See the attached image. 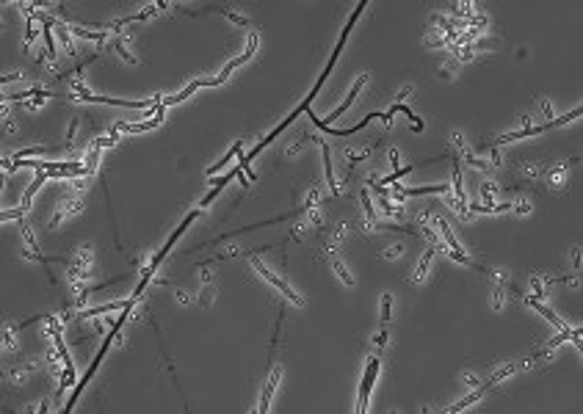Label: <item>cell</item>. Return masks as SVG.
<instances>
[{"label":"cell","instance_id":"cell-14","mask_svg":"<svg viewBox=\"0 0 583 414\" xmlns=\"http://www.w3.org/2000/svg\"><path fill=\"white\" fill-rule=\"evenodd\" d=\"M240 149H243V141H235V147H232L230 152H227V155H224V158H221V160H218V163H213L210 169L205 171V177H207V180H210V177H216V171L227 169V163H230L232 158H238V155H240Z\"/></svg>","mask_w":583,"mask_h":414},{"label":"cell","instance_id":"cell-18","mask_svg":"<svg viewBox=\"0 0 583 414\" xmlns=\"http://www.w3.org/2000/svg\"><path fill=\"white\" fill-rule=\"evenodd\" d=\"M362 207H365L368 226H373V224H376V210H373V202H371V196H368V191H365V188H362Z\"/></svg>","mask_w":583,"mask_h":414},{"label":"cell","instance_id":"cell-24","mask_svg":"<svg viewBox=\"0 0 583 414\" xmlns=\"http://www.w3.org/2000/svg\"><path fill=\"white\" fill-rule=\"evenodd\" d=\"M22 238L28 240V246H31V252H39V243H36V238H34V229H31L28 224H22Z\"/></svg>","mask_w":583,"mask_h":414},{"label":"cell","instance_id":"cell-39","mask_svg":"<svg viewBox=\"0 0 583 414\" xmlns=\"http://www.w3.org/2000/svg\"><path fill=\"white\" fill-rule=\"evenodd\" d=\"M464 381H467L470 386H478V384H481V381H478L476 376H470V373H464Z\"/></svg>","mask_w":583,"mask_h":414},{"label":"cell","instance_id":"cell-29","mask_svg":"<svg viewBox=\"0 0 583 414\" xmlns=\"http://www.w3.org/2000/svg\"><path fill=\"white\" fill-rule=\"evenodd\" d=\"M28 370H34V365L22 367V370H14V373H11V376H8V381H11V384H17V381H22V379H25V376H28Z\"/></svg>","mask_w":583,"mask_h":414},{"label":"cell","instance_id":"cell-9","mask_svg":"<svg viewBox=\"0 0 583 414\" xmlns=\"http://www.w3.org/2000/svg\"><path fill=\"white\" fill-rule=\"evenodd\" d=\"M80 204H83V199H80V193L77 196H72V199H67V202H61V207L56 210V216L50 218V229H56L58 224H61L67 216H72V213H77L80 210Z\"/></svg>","mask_w":583,"mask_h":414},{"label":"cell","instance_id":"cell-11","mask_svg":"<svg viewBox=\"0 0 583 414\" xmlns=\"http://www.w3.org/2000/svg\"><path fill=\"white\" fill-rule=\"evenodd\" d=\"M365 83H368V75H359V80H357V83L351 86V92H348V97H345V102H343V105H340V108H338V111H335V113H329V116H326V119H323V122H326V125H329L332 119H338L340 113H345V111H348V108H351V102H354V99H357L359 89H362V86H365Z\"/></svg>","mask_w":583,"mask_h":414},{"label":"cell","instance_id":"cell-33","mask_svg":"<svg viewBox=\"0 0 583 414\" xmlns=\"http://www.w3.org/2000/svg\"><path fill=\"white\" fill-rule=\"evenodd\" d=\"M512 210H517L520 216H525V213H531V202H528V199H522V202L517 204V207H512Z\"/></svg>","mask_w":583,"mask_h":414},{"label":"cell","instance_id":"cell-15","mask_svg":"<svg viewBox=\"0 0 583 414\" xmlns=\"http://www.w3.org/2000/svg\"><path fill=\"white\" fill-rule=\"evenodd\" d=\"M282 379V370L276 367L274 373H271V381L266 384V389H263V398H260V406H257V412L260 414H266L268 412V403H271V395H274V386H276V381Z\"/></svg>","mask_w":583,"mask_h":414},{"label":"cell","instance_id":"cell-4","mask_svg":"<svg viewBox=\"0 0 583 414\" xmlns=\"http://www.w3.org/2000/svg\"><path fill=\"white\" fill-rule=\"evenodd\" d=\"M92 249L89 246H80L77 249V260L69 265V282H72V287H83V279L89 276V262H92Z\"/></svg>","mask_w":583,"mask_h":414},{"label":"cell","instance_id":"cell-5","mask_svg":"<svg viewBox=\"0 0 583 414\" xmlns=\"http://www.w3.org/2000/svg\"><path fill=\"white\" fill-rule=\"evenodd\" d=\"M163 111H166V108H161V105H158V108H155V116H152L149 122H138V125H127V122H116L113 127H116V130H125V133H144V130H155V127L161 125V119H163Z\"/></svg>","mask_w":583,"mask_h":414},{"label":"cell","instance_id":"cell-35","mask_svg":"<svg viewBox=\"0 0 583 414\" xmlns=\"http://www.w3.org/2000/svg\"><path fill=\"white\" fill-rule=\"evenodd\" d=\"M20 72H11V75H3V77H0V83H3V86H6V83H11V80H20Z\"/></svg>","mask_w":583,"mask_h":414},{"label":"cell","instance_id":"cell-25","mask_svg":"<svg viewBox=\"0 0 583 414\" xmlns=\"http://www.w3.org/2000/svg\"><path fill=\"white\" fill-rule=\"evenodd\" d=\"M113 50H116V53H119V56L125 58L127 64H136V58H133V56H130V53H127V50H125V44H122V39H119V36H116V39H113Z\"/></svg>","mask_w":583,"mask_h":414},{"label":"cell","instance_id":"cell-19","mask_svg":"<svg viewBox=\"0 0 583 414\" xmlns=\"http://www.w3.org/2000/svg\"><path fill=\"white\" fill-rule=\"evenodd\" d=\"M572 163H575V160H569V163H564L561 169H553V171H550V185H553V188H558V185L564 183V177H567V169L572 166Z\"/></svg>","mask_w":583,"mask_h":414},{"label":"cell","instance_id":"cell-30","mask_svg":"<svg viewBox=\"0 0 583 414\" xmlns=\"http://www.w3.org/2000/svg\"><path fill=\"white\" fill-rule=\"evenodd\" d=\"M22 207H17V210H3L0 213V221H8V218H22Z\"/></svg>","mask_w":583,"mask_h":414},{"label":"cell","instance_id":"cell-1","mask_svg":"<svg viewBox=\"0 0 583 414\" xmlns=\"http://www.w3.org/2000/svg\"><path fill=\"white\" fill-rule=\"evenodd\" d=\"M365 6H368V0H359V6H357V8H354V14H351V17H348V22H345V28H343V33H340V42H338V47H335V53H332V58H329V64H326V69H323V75H321V77H318V83H315V89H312V92H309V94H307V97H304V99H302V105H299V108H293V113H290L288 119H282V125H279V127H276V130H271V133H268V135H266V138H263V141H260V144H257V147H254V149H252V152H249V155H243V152H240V155H238V169H240V171H249V180H257V177H254V171H252V166H249V163H252V160H254V158H257V155H260V152H263V149H266V147H268V144H271V141H274V138H276V135H279V133H282V130H285V127H288V125H293V119H299V113H307V111H309V105H312V99H315V94H318V89H321V86H323V80H326V75H329V72H332V66H335V64H338V56H340V50H343V44H345V39H348V31H351V28H354V22H357V20H359V14H362V8H365Z\"/></svg>","mask_w":583,"mask_h":414},{"label":"cell","instance_id":"cell-3","mask_svg":"<svg viewBox=\"0 0 583 414\" xmlns=\"http://www.w3.org/2000/svg\"><path fill=\"white\" fill-rule=\"evenodd\" d=\"M379 365H381V362H379V353L368 356L365 376H362V384H359V406H357L359 414L368 412V398H371V389H373V384H376V379H379Z\"/></svg>","mask_w":583,"mask_h":414},{"label":"cell","instance_id":"cell-31","mask_svg":"<svg viewBox=\"0 0 583 414\" xmlns=\"http://www.w3.org/2000/svg\"><path fill=\"white\" fill-rule=\"evenodd\" d=\"M75 130H77V119H72L69 130H67V149H72V138H75Z\"/></svg>","mask_w":583,"mask_h":414},{"label":"cell","instance_id":"cell-7","mask_svg":"<svg viewBox=\"0 0 583 414\" xmlns=\"http://www.w3.org/2000/svg\"><path fill=\"white\" fill-rule=\"evenodd\" d=\"M426 193H450V185H420V188H398L395 199L404 202L407 196H426Z\"/></svg>","mask_w":583,"mask_h":414},{"label":"cell","instance_id":"cell-37","mask_svg":"<svg viewBox=\"0 0 583 414\" xmlns=\"http://www.w3.org/2000/svg\"><path fill=\"white\" fill-rule=\"evenodd\" d=\"M572 265H581V249H578V246H575V249H572Z\"/></svg>","mask_w":583,"mask_h":414},{"label":"cell","instance_id":"cell-20","mask_svg":"<svg viewBox=\"0 0 583 414\" xmlns=\"http://www.w3.org/2000/svg\"><path fill=\"white\" fill-rule=\"evenodd\" d=\"M332 268H335V274H338L340 279H343V285H348V287H351V285H354V279L348 276V271H345V265L338 260V257H332Z\"/></svg>","mask_w":583,"mask_h":414},{"label":"cell","instance_id":"cell-12","mask_svg":"<svg viewBox=\"0 0 583 414\" xmlns=\"http://www.w3.org/2000/svg\"><path fill=\"white\" fill-rule=\"evenodd\" d=\"M50 177H53L50 171H44V169H36V180L28 185V191H25V196H22V204H20L22 210H28V207H31V199H34V193H36L39 188H42V185H44V180H50Z\"/></svg>","mask_w":583,"mask_h":414},{"label":"cell","instance_id":"cell-6","mask_svg":"<svg viewBox=\"0 0 583 414\" xmlns=\"http://www.w3.org/2000/svg\"><path fill=\"white\" fill-rule=\"evenodd\" d=\"M138 298L130 295L127 301H116V304H103V307H92V309H83V312H77V318H97V315H108V312H116V309H125V307H136Z\"/></svg>","mask_w":583,"mask_h":414},{"label":"cell","instance_id":"cell-16","mask_svg":"<svg viewBox=\"0 0 583 414\" xmlns=\"http://www.w3.org/2000/svg\"><path fill=\"white\" fill-rule=\"evenodd\" d=\"M434 224H437V229H440V235L445 238V243H448L450 252H462V246L456 243V238H453V232H450V224H448V221H445V218H434Z\"/></svg>","mask_w":583,"mask_h":414},{"label":"cell","instance_id":"cell-8","mask_svg":"<svg viewBox=\"0 0 583 414\" xmlns=\"http://www.w3.org/2000/svg\"><path fill=\"white\" fill-rule=\"evenodd\" d=\"M525 304H528V307H534L536 312H542V315L548 318V320L553 323V326H555V329H558V331H569V326H567V323H564L561 318L555 315V312H553V309L548 307V304H542L539 298H534V295H528V298H525Z\"/></svg>","mask_w":583,"mask_h":414},{"label":"cell","instance_id":"cell-23","mask_svg":"<svg viewBox=\"0 0 583 414\" xmlns=\"http://www.w3.org/2000/svg\"><path fill=\"white\" fill-rule=\"evenodd\" d=\"M520 171L525 180H536L539 177V166H534V163H520Z\"/></svg>","mask_w":583,"mask_h":414},{"label":"cell","instance_id":"cell-34","mask_svg":"<svg viewBox=\"0 0 583 414\" xmlns=\"http://www.w3.org/2000/svg\"><path fill=\"white\" fill-rule=\"evenodd\" d=\"M373 343H376V348L381 351V348L387 345V331H381V334H376V340H373Z\"/></svg>","mask_w":583,"mask_h":414},{"label":"cell","instance_id":"cell-36","mask_svg":"<svg viewBox=\"0 0 583 414\" xmlns=\"http://www.w3.org/2000/svg\"><path fill=\"white\" fill-rule=\"evenodd\" d=\"M409 94H412V86H404V89L398 92V97H395V99H398V102H404V99H407Z\"/></svg>","mask_w":583,"mask_h":414},{"label":"cell","instance_id":"cell-2","mask_svg":"<svg viewBox=\"0 0 583 414\" xmlns=\"http://www.w3.org/2000/svg\"><path fill=\"white\" fill-rule=\"evenodd\" d=\"M246 254H249V262L254 265V271H257V274H260L263 279H266V282H271V285H274L276 290H282V295H285L288 301H293V304H299V307H302V304H304V298H302V295H296V293H293V287H288V282H285V279H279L276 274H271V268H268V265H263V262L257 260V249H254V252H246Z\"/></svg>","mask_w":583,"mask_h":414},{"label":"cell","instance_id":"cell-32","mask_svg":"<svg viewBox=\"0 0 583 414\" xmlns=\"http://www.w3.org/2000/svg\"><path fill=\"white\" fill-rule=\"evenodd\" d=\"M401 252H404V246H398V243H395V246H390V249L384 252V257H387V260H393V257H398Z\"/></svg>","mask_w":583,"mask_h":414},{"label":"cell","instance_id":"cell-38","mask_svg":"<svg viewBox=\"0 0 583 414\" xmlns=\"http://www.w3.org/2000/svg\"><path fill=\"white\" fill-rule=\"evenodd\" d=\"M174 298H177L180 304H188V293H183V290H177V293H174Z\"/></svg>","mask_w":583,"mask_h":414},{"label":"cell","instance_id":"cell-21","mask_svg":"<svg viewBox=\"0 0 583 414\" xmlns=\"http://www.w3.org/2000/svg\"><path fill=\"white\" fill-rule=\"evenodd\" d=\"M47 147H31V149H22V152L14 155V160H28V158H36V155H44Z\"/></svg>","mask_w":583,"mask_h":414},{"label":"cell","instance_id":"cell-10","mask_svg":"<svg viewBox=\"0 0 583 414\" xmlns=\"http://www.w3.org/2000/svg\"><path fill=\"white\" fill-rule=\"evenodd\" d=\"M254 50H257V33H252V39H249V50H246L243 56H240V58H235V61H230V64L224 66V69H221V75H216V77L221 80V83H224L227 77L232 75V69H238V66H243V64H246L249 58L254 56Z\"/></svg>","mask_w":583,"mask_h":414},{"label":"cell","instance_id":"cell-26","mask_svg":"<svg viewBox=\"0 0 583 414\" xmlns=\"http://www.w3.org/2000/svg\"><path fill=\"white\" fill-rule=\"evenodd\" d=\"M464 160L470 163V166H476V169H481V171H489V169H492V163H486V160H478V158H473L470 152H464Z\"/></svg>","mask_w":583,"mask_h":414},{"label":"cell","instance_id":"cell-13","mask_svg":"<svg viewBox=\"0 0 583 414\" xmlns=\"http://www.w3.org/2000/svg\"><path fill=\"white\" fill-rule=\"evenodd\" d=\"M318 141V147L323 149V166H326V180H329V185H332V193H340V185H338V180H335V171H332V158H329V144L323 138H315Z\"/></svg>","mask_w":583,"mask_h":414},{"label":"cell","instance_id":"cell-27","mask_svg":"<svg viewBox=\"0 0 583 414\" xmlns=\"http://www.w3.org/2000/svg\"><path fill=\"white\" fill-rule=\"evenodd\" d=\"M210 301H213V287H210V285H202V293H199V304H202V307H210Z\"/></svg>","mask_w":583,"mask_h":414},{"label":"cell","instance_id":"cell-22","mask_svg":"<svg viewBox=\"0 0 583 414\" xmlns=\"http://www.w3.org/2000/svg\"><path fill=\"white\" fill-rule=\"evenodd\" d=\"M390 309H393V295L390 293H384L381 295V320H390Z\"/></svg>","mask_w":583,"mask_h":414},{"label":"cell","instance_id":"cell-28","mask_svg":"<svg viewBox=\"0 0 583 414\" xmlns=\"http://www.w3.org/2000/svg\"><path fill=\"white\" fill-rule=\"evenodd\" d=\"M14 331L17 326H6V331H3V345L6 348H14Z\"/></svg>","mask_w":583,"mask_h":414},{"label":"cell","instance_id":"cell-17","mask_svg":"<svg viewBox=\"0 0 583 414\" xmlns=\"http://www.w3.org/2000/svg\"><path fill=\"white\" fill-rule=\"evenodd\" d=\"M434 252H440V249H437V246H431L429 252L423 254L420 265H417V271H414V276H412L414 282H423V279H426V271H429V262H431V257H434Z\"/></svg>","mask_w":583,"mask_h":414}]
</instances>
